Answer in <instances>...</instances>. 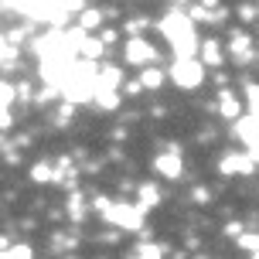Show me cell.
<instances>
[{
  "instance_id": "obj_24",
  "label": "cell",
  "mask_w": 259,
  "mask_h": 259,
  "mask_svg": "<svg viewBox=\"0 0 259 259\" xmlns=\"http://www.w3.org/2000/svg\"><path fill=\"white\" fill-rule=\"evenodd\" d=\"M256 259H259V252H256Z\"/></svg>"
},
{
  "instance_id": "obj_13",
  "label": "cell",
  "mask_w": 259,
  "mask_h": 259,
  "mask_svg": "<svg viewBox=\"0 0 259 259\" xmlns=\"http://www.w3.org/2000/svg\"><path fill=\"white\" fill-rule=\"evenodd\" d=\"M219 109H222V116H229V119H239V99H235L232 92H222V99H219Z\"/></svg>"
},
{
  "instance_id": "obj_7",
  "label": "cell",
  "mask_w": 259,
  "mask_h": 259,
  "mask_svg": "<svg viewBox=\"0 0 259 259\" xmlns=\"http://www.w3.org/2000/svg\"><path fill=\"white\" fill-rule=\"evenodd\" d=\"M154 170H157V174H164V178H170V181H178L181 170H184V164H181V157L170 150V154H160L154 160Z\"/></svg>"
},
{
  "instance_id": "obj_5",
  "label": "cell",
  "mask_w": 259,
  "mask_h": 259,
  "mask_svg": "<svg viewBox=\"0 0 259 259\" xmlns=\"http://www.w3.org/2000/svg\"><path fill=\"white\" fill-rule=\"evenodd\" d=\"M126 62L130 65H147V62H154L157 58V52L150 48V41L147 38H140V34H130V41H126Z\"/></svg>"
},
{
  "instance_id": "obj_3",
  "label": "cell",
  "mask_w": 259,
  "mask_h": 259,
  "mask_svg": "<svg viewBox=\"0 0 259 259\" xmlns=\"http://www.w3.org/2000/svg\"><path fill=\"white\" fill-rule=\"evenodd\" d=\"M170 78H174V85H181V89H198L201 82H205V62H198V58H178V62L170 65Z\"/></svg>"
},
{
  "instance_id": "obj_25",
  "label": "cell",
  "mask_w": 259,
  "mask_h": 259,
  "mask_svg": "<svg viewBox=\"0 0 259 259\" xmlns=\"http://www.w3.org/2000/svg\"><path fill=\"white\" fill-rule=\"evenodd\" d=\"M252 259H256V256H252Z\"/></svg>"
},
{
  "instance_id": "obj_22",
  "label": "cell",
  "mask_w": 259,
  "mask_h": 259,
  "mask_svg": "<svg viewBox=\"0 0 259 259\" xmlns=\"http://www.w3.org/2000/svg\"><path fill=\"white\" fill-rule=\"evenodd\" d=\"M249 106H252V113H256V116H259V85H249Z\"/></svg>"
},
{
  "instance_id": "obj_11",
  "label": "cell",
  "mask_w": 259,
  "mask_h": 259,
  "mask_svg": "<svg viewBox=\"0 0 259 259\" xmlns=\"http://www.w3.org/2000/svg\"><path fill=\"white\" fill-rule=\"evenodd\" d=\"M116 85H119V68L116 65H103V68H99V92L116 89ZM99 92H96V96H99Z\"/></svg>"
},
{
  "instance_id": "obj_23",
  "label": "cell",
  "mask_w": 259,
  "mask_h": 259,
  "mask_svg": "<svg viewBox=\"0 0 259 259\" xmlns=\"http://www.w3.org/2000/svg\"><path fill=\"white\" fill-rule=\"evenodd\" d=\"M174 4H191V0H174Z\"/></svg>"
},
{
  "instance_id": "obj_6",
  "label": "cell",
  "mask_w": 259,
  "mask_h": 259,
  "mask_svg": "<svg viewBox=\"0 0 259 259\" xmlns=\"http://www.w3.org/2000/svg\"><path fill=\"white\" fill-rule=\"evenodd\" d=\"M222 174H252V170H256V157L249 154H239V150H232V154H225L222 157Z\"/></svg>"
},
{
  "instance_id": "obj_17",
  "label": "cell",
  "mask_w": 259,
  "mask_h": 259,
  "mask_svg": "<svg viewBox=\"0 0 259 259\" xmlns=\"http://www.w3.org/2000/svg\"><path fill=\"white\" fill-rule=\"evenodd\" d=\"M96 103H99V109H116L119 106V92L116 89H103L99 96H96Z\"/></svg>"
},
{
  "instance_id": "obj_8",
  "label": "cell",
  "mask_w": 259,
  "mask_h": 259,
  "mask_svg": "<svg viewBox=\"0 0 259 259\" xmlns=\"http://www.w3.org/2000/svg\"><path fill=\"white\" fill-rule=\"evenodd\" d=\"M222 58H225V55H222V45H219L215 38H211V41H201V62H205V65L219 68Z\"/></svg>"
},
{
  "instance_id": "obj_14",
  "label": "cell",
  "mask_w": 259,
  "mask_h": 259,
  "mask_svg": "<svg viewBox=\"0 0 259 259\" xmlns=\"http://www.w3.org/2000/svg\"><path fill=\"white\" fill-rule=\"evenodd\" d=\"M140 82H143V89H160L164 85V72L160 68H143Z\"/></svg>"
},
{
  "instance_id": "obj_19",
  "label": "cell",
  "mask_w": 259,
  "mask_h": 259,
  "mask_svg": "<svg viewBox=\"0 0 259 259\" xmlns=\"http://www.w3.org/2000/svg\"><path fill=\"white\" fill-rule=\"evenodd\" d=\"M239 246H242V249H249V252H259V235H256V232L239 235Z\"/></svg>"
},
{
  "instance_id": "obj_18",
  "label": "cell",
  "mask_w": 259,
  "mask_h": 259,
  "mask_svg": "<svg viewBox=\"0 0 259 259\" xmlns=\"http://www.w3.org/2000/svg\"><path fill=\"white\" fill-rule=\"evenodd\" d=\"M31 178H34V181H58V170L55 167H48V164H34V170H31Z\"/></svg>"
},
{
  "instance_id": "obj_2",
  "label": "cell",
  "mask_w": 259,
  "mask_h": 259,
  "mask_svg": "<svg viewBox=\"0 0 259 259\" xmlns=\"http://www.w3.org/2000/svg\"><path fill=\"white\" fill-rule=\"evenodd\" d=\"M96 211H99L103 219H109L113 225H119V229H130V232L143 229V208L140 205H123V201L99 198V201H96Z\"/></svg>"
},
{
  "instance_id": "obj_21",
  "label": "cell",
  "mask_w": 259,
  "mask_h": 259,
  "mask_svg": "<svg viewBox=\"0 0 259 259\" xmlns=\"http://www.w3.org/2000/svg\"><path fill=\"white\" fill-rule=\"evenodd\" d=\"M82 211H85V208H82V198H72V201H68V215H72V219H82Z\"/></svg>"
},
{
  "instance_id": "obj_10",
  "label": "cell",
  "mask_w": 259,
  "mask_h": 259,
  "mask_svg": "<svg viewBox=\"0 0 259 259\" xmlns=\"http://www.w3.org/2000/svg\"><path fill=\"white\" fill-rule=\"evenodd\" d=\"M103 48H106L103 38H89V34H85V38L78 41V55H82V58H99Z\"/></svg>"
},
{
  "instance_id": "obj_9",
  "label": "cell",
  "mask_w": 259,
  "mask_h": 259,
  "mask_svg": "<svg viewBox=\"0 0 259 259\" xmlns=\"http://www.w3.org/2000/svg\"><path fill=\"white\" fill-rule=\"evenodd\" d=\"M232 55H235V62H249L252 58V52H249V34H242V31H235L232 34Z\"/></svg>"
},
{
  "instance_id": "obj_16",
  "label": "cell",
  "mask_w": 259,
  "mask_h": 259,
  "mask_svg": "<svg viewBox=\"0 0 259 259\" xmlns=\"http://www.w3.org/2000/svg\"><path fill=\"white\" fill-rule=\"evenodd\" d=\"M160 256H164V249L154 246V242H147V246H137V249H133V256H130V259H160Z\"/></svg>"
},
{
  "instance_id": "obj_4",
  "label": "cell",
  "mask_w": 259,
  "mask_h": 259,
  "mask_svg": "<svg viewBox=\"0 0 259 259\" xmlns=\"http://www.w3.org/2000/svg\"><path fill=\"white\" fill-rule=\"evenodd\" d=\"M235 137L249 147V154L259 157V116L252 113V116H239V123H235Z\"/></svg>"
},
{
  "instance_id": "obj_1",
  "label": "cell",
  "mask_w": 259,
  "mask_h": 259,
  "mask_svg": "<svg viewBox=\"0 0 259 259\" xmlns=\"http://www.w3.org/2000/svg\"><path fill=\"white\" fill-rule=\"evenodd\" d=\"M198 21L191 14H181V11H170L160 17V34L170 41V48L178 58H191L198 52Z\"/></svg>"
},
{
  "instance_id": "obj_12",
  "label": "cell",
  "mask_w": 259,
  "mask_h": 259,
  "mask_svg": "<svg viewBox=\"0 0 259 259\" xmlns=\"http://www.w3.org/2000/svg\"><path fill=\"white\" fill-rule=\"evenodd\" d=\"M157 201H160L157 184H143V188H140V201H137V205H140L143 211H150V208H157Z\"/></svg>"
},
{
  "instance_id": "obj_20",
  "label": "cell",
  "mask_w": 259,
  "mask_h": 259,
  "mask_svg": "<svg viewBox=\"0 0 259 259\" xmlns=\"http://www.w3.org/2000/svg\"><path fill=\"white\" fill-rule=\"evenodd\" d=\"M4 259H31V246H14V249H4Z\"/></svg>"
},
{
  "instance_id": "obj_15",
  "label": "cell",
  "mask_w": 259,
  "mask_h": 259,
  "mask_svg": "<svg viewBox=\"0 0 259 259\" xmlns=\"http://www.w3.org/2000/svg\"><path fill=\"white\" fill-rule=\"evenodd\" d=\"M103 24V11H92V7H85L82 11V17H78V27H85V31H92V27Z\"/></svg>"
}]
</instances>
